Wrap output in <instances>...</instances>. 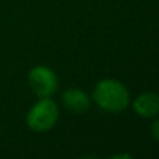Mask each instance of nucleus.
I'll list each match as a JSON object with an SVG mask.
<instances>
[{
  "label": "nucleus",
  "instance_id": "7ed1b4c3",
  "mask_svg": "<svg viewBox=\"0 0 159 159\" xmlns=\"http://www.w3.org/2000/svg\"><path fill=\"white\" fill-rule=\"evenodd\" d=\"M28 84L38 98H50L59 88L56 73L48 66H35L28 73Z\"/></svg>",
  "mask_w": 159,
  "mask_h": 159
},
{
  "label": "nucleus",
  "instance_id": "20e7f679",
  "mask_svg": "<svg viewBox=\"0 0 159 159\" xmlns=\"http://www.w3.org/2000/svg\"><path fill=\"white\" fill-rule=\"evenodd\" d=\"M133 109L138 116L144 119H154L159 115V93L143 92L134 99Z\"/></svg>",
  "mask_w": 159,
  "mask_h": 159
},
{
  "label": "nucleus",
  "instance_id": "f03ea898",
  "mask_svg": "<svg viewBox=\"0 0 159 159\" xmlns=\"http://www.w3.org/2000/svg\"><path fill=\"white\" fill-rule=\"evenodd\" d=\"M59 115V106L53 99L39 98V101L28 110L27 126L36 133L49 131L56 126Z\"/></svg>",
  "mask_w": 159,
  "mask_h": 159
},
{
  "label": "nucleus",
  "instance_id": "39448f33",
  "mask_svg": "<svg viewBox=\"0 0 159 159\" xmlns=\"http://www.w3.org/2000/svg\"><path fill=\"white\" fill-rule=\"evenodd\" d=\"M63 106L73 113H85L91 107V98L81 88H69L61 96Z\"/></svg>",
  "mask_w": 159,
  "mask_h": 159
},
{
  "label": "nucleus",
  "instance_id": "423d86ee",
  "mask_svg": "<svg viewBox=\"0 0 159 159\" xmlns=\"http://www.w3.org/2000/svg\"><path fill=\"white\" fill-rule=\"evenodd\" d=\"M151 135L154 137V140H157L159 143V117L154 121V123H152V126H151Z\"/></svg>",
  "mask_w": 159,
  "mask_h": 159
},
{
  "label": "nucleus",
  "instance_id": "f257e3e1",
  "mask_svg": "<svg viewBox=\"0 0 159 159\" xmlns=\"http://www.w3.org/2000/svg\"><path fill=\"white\" fill-rule=\"evenodd\" d=\"M92 99L105 112L120 113L130 105V92L123 82L115 78H103L95 85Z\"/></svg>",
  "mask_w": 159,
  "mask_h": 159
},
{
  "label": "nucleus",
  "instance_id": "0eeeda50",
  "mask_svg": "<svg viewBox=\"0 0 159 159\" xmlns=\"http://www.w3.org/2000/svg\"><path fill=\"white\" fill-rule=\"evenodd\" d=\"M110 158H126V159H130L131 158V155L130 154H117V155H113V157H110Z\"/></svg>",
  "mask_w": 159,
  "mask_h": 159
}]
</instances>
